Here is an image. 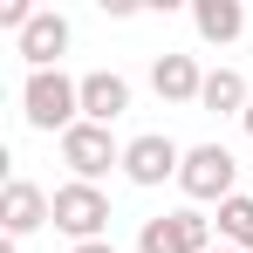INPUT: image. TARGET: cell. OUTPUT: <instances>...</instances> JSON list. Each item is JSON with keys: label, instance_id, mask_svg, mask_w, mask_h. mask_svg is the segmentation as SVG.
Masks as SVG:
<instances>
[{"label": "cell", "instance_id": "3957f363", "mask_svg": "<svg viewBox=\"0 0 253 253\" xmlns=\"http://www.w3.org/2000/svg\"><path fill=\"white\" fill-rule=\"evenodd\" d=\"M178 185H185V199L192 206H226L233 199V151L226 144H192L185 151V171H178Z\"/></svg>", "mask_w": 253, "mask_h": 253}, {"label": "cell", "instance_id": "9a60e30c", "mask_svg": "<svg viewBox=\"0 0 253 253\" xmlns=\"http://www.w3.org/2000/svg\"><path fill=\"white\" fill-rule=\"evenodd\" d=\"M76 253H117V247H110V240H89V247H76Z\"/></svg>", "mask_w": 253, "mask_h": 253}, {"label": "cell", "instance_id": "6da1fadb", "mask_svg": "<svg viewBox=\"0 0 253 253\" xmlns=\"http://www.w3.org/2000/svg\"><path fill=\"white\" fill-rule=\"evenodd\" d=\"M21 117L35 130H69L83 124V83H69L62 69H35L28 76V89H21Z\"/></svg>", "mask_w": 253, "mask_h": 253}, {"label": "cell", "instance_id": "5b68a950", "mask_svg": "<svg viewBox=\"0 0 253 253\" xmlns=\"http://www.w3.org/2000/svg\"><path fill=\"white\" fill-rule=\"evenodd\" d=\"M178 171H185V151H178L171 137H158V130H144V137L124 144V178L130 185H165Z\"/></svg>", "mask_w": 253, "mask_h": 253}, {"label": "cell", "instance_id": "52a82bcc", "mask_svg": "<svg viewBox=\"0 0 253 253\" xmlns=\"http://www.w3.org/2000/svg\"><path fill=\"white\" fill-rule=\"evenodd\" d=\"M151 89H158L165 103H199V96H206V69H199L192 55H158V62H151Z\"/></svg>", "mask_w": 253, "mask_h": 253}, {"label": "cell", "instance_id": "2e32d148", "mask_svg": "<svg viewBox=\"0 0 253 253\" xmlns=\"http://www.w3.org/2000/svg\"><path fill=\"white\" fill-rule=\"evenodd\" d=\"M0 253H21V240H0Z\"/></svg>", "mask_w": 253, "mask_h": 253}, {"label": "cell", "instance_id": "7c38bea8", "mask_svg": "<svg viewBox=\"0 0 253 253\" xmlns=\"http://www.w3.org/2000/svg\"><path fill=\"white\" fill-rule=\"evenodd\" d=\"M171 240H178V253H212V219L199 206H178L171 212Z\"/></svg>", "mask_w": 253, "mask_h": 253}, {"label": "cell", "instance_id": "277c9868", "mask_svg": "<svg viewBox=\"0 0 253 253\" xmlns=\"http://www.w3.org/2000/svg\"><path fill=\"white\" fill-rule=\"evenodd\" d=\"M62 165L76 171L83 185H96V178H103L110 165H124V144H117V137H110L103 124H76L69 137H62Z\"/></svg>", "mask_w": 253, "mask_h": 253}, {"label": "cell", "instance_id": "e0dca14e", "mask_svg": "<svg viewBox=\"0 0 253 253\" xmlns=\"http://www.w3.org/2000/svg\"><path fill=\"white\" fill-rule=\"evenodd\" d=\"M212 253H247V247H226V240H219V247H212Z\"/></svg>", "mask_w": 253, "mask_h": 253}, {"label": "cell", "instance_id": "30bf717a", "mask_svg": "<svg viewBox=\"0 0 253 253\" xmlns=\"http://www.w3.org/2000/svg\"><path fill=\"white\" fill-rule=\"evenodd\" d=\"M192 28H199V42L226 48V42H240L247 7H240V0H192Z\"/></svg>", "mask_w": 253, "mask_h": 253}, {"label": "cell", "instance_id": "9c48e42d", "mask_svg": "<svg viewBox=\"0 0 253 253\" xmlns=\"http://www.w3.org/2000/svg\"><path fill=\"white\" fill-rule=\"evenodd\" d=\"M130 110V83L124 76H110V69H96V76H83V124H117Z\"/></svg>", "mask_w": 253, "mask_h": 253}, {"label": "cell", "instance_id": "4fadbf2b", "mask_svg": "<svg viewBox=\"0 0 253 253\" xmlns=\"http://www.w3.org/2000/svg\"><path fill=\"white\" fill-rule=\"evenodd\" d=\"M219 240L253 253V199H247V192H233V199L219 206Z\"/></svg>", "mask_w": 253, "mask_h": 253}, {"label": "cell", "instance_id": "8fae6325", "mask_svg": "<svg viewBox=\"0 0 253 253\" xmlns=\"http://www.w3.org/2000/svg\"><path fill=\"white\" fill-rule=\"evenodd\" d=\"M199 110H212V117H247V110H253V103H247V76H240V69H212Z\"/></svg>", "mask_w": 253, "mask_h": 253}, {"label": "cell", "instance_id": "5bb4252c", "mask_svg": "<svg viewBox=\"0 0 253 253\" xmlns=\"http://www.w3.org/2000/svg\"><path fill=\"white\" fill-rule=\"evenodd\" d=\"M137 253H178V240H171V212H158V219L137 226Z\"/></svg>", "mask_w": 253, "mask_h": 253}, {"label": "cell", "instance_id": "8992f818", "mask_svg": "<svg viewBox=\"0 0 253 253\" xmlns=\"http://www.w3.org/2000/svg\"><path fill=\"white\" fill-rule=\"evenodd\" d=\"M55 219V199H48L42 185H28V178H7V192H0V233L7 240H28L35 226Z\"/></svg>", "mask_w": 253, "mask_h": 253}, {"label": "cell", "instance_id": "ba28073f", "mask_svg": "<svg viewBox=\"0 0 253 253\" xmlns=\"http://www.w3.org/2000/svg\"><path fill=\"white\" fill-rule=\"evenodd\" d=\"M62 48H69V21H62L55 7H42V14L28 21V35H21V55H28V76H35V69H55V62H62Z\"/></svg>", "mask_w": 253, "mask_h": 253}, {"label": "cell", "instance_id": "7a4b0ae2", "mask_svg": "<svg viewBox=\"0 0 253 253\" xmlns=\"http://www.w3.org/2000/svg\"><path fill=\"white\" fill-rule=\"evenodd\" d=\"M55 226H62L76 247H89V240L110 233V199H103L96 185H83V178H69V185H55Z\"/></svg>", "mask_w": 253, "mask_h": 253}, {"label": "cell", "instance_id": "ac0fdd59", "mask_svg": "<svg viewBox=\"0 0 253 253\" xmlns=\"http://www.w3.org/2000/svg\"><path fill=\"white\" fill-rule=\"evenodd\" d=\"M247 137H253V110H247Z\"/></svg>", "mask_w": 253, "mask_h": 253}]
</instances>
